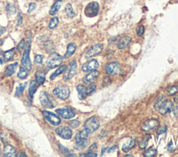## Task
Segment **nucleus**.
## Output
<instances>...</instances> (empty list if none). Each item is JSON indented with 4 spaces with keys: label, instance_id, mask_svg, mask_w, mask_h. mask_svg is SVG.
<instances>
[{
    "label": "nucleus",
    "instance_id": "nucleus-14",
    "mask_svg": "<svg viewBox=\"0 0 178 157\" xmlns=\"http://www.w3.org/2000/svg\"><path fill=\"white\" fill-rule=\"evenodd\" d=\"M56 112L61 116L62 118H65V119H70V118H73L75 116V113H74L73 110L70 109H68V108H63V109H58L56 110Z\"/></svg>",
    "mask_w": 178,
    "mask_h": 157
},
{
    "label": "nucleus",
    "instance_id": "nucleus-31",
    "mask_svg": "<svg viewBox=\"0 0 178 157\" xmlns=\"http://www.w3.org/2000/svg\"><path fill=\"white\" fill-rule=\"evenodd\" d=\"M59 20L58 19V17H55L51 18L48 25L49 29H55V28L59 25Z\"/></svg>",
    "mask_w": 178,
    "mask_h": 157
},
{
    "label": "nucleus",
    "instance_id": "nucleus-19",
    "mask_svg": "<svg viewBox=\"0 0 178 157\" xmlns=\"http://www.w3.org/2000/svg\"><path fill=\"white\" fill-rule=\"evenodd\" d=\"M136 145V141L134 138H129V139L124 143L122 147V150L124 152H127L131 150Z\"/></svg>",
    "mask_w": 178,
    "mask_h": 157
},
{
    "label": "nucleus",
    "instance_id": "nucleus-40",
    "mask_svg": "<svg viewBox=\"0 0 178 157\" xmlns=\"http://www.w3.org/2000/svg\"><path fill=\"white\" fill-rule=\"evenodd\" d=\"M111 83H112V79H111L110 77L109 76H105L102 80V86L106 87L109 86Z\"/></svg>",
    "mask_w": 178,
    "mask_h": 157
},
{
    "label": "nucleus",
    "instance_id": "nucleus-10",
    "mask_svg": "<svg viewBox=\"0 0 178 157\" xmlns=\"http://www.w3.org/2000/svg\"><path fill=\"white\" fill-rule=\"evenodd\" d=\"M121 68L119 63L116 62H112L107 64L105 67L106 73L109 75H116L120 72Z\"/></svg>",
    "mask_w": 178,
    "mask_h": 157
},
{
    "label": "nucleus",
    "instance_id": "nucleus-54",
    "mask_svg": "<svg viewBox=\"0 0 178 157\" xmlns=\"http://www.w3.org/2000/svg\"><path fill=\"white\" fill-rule=\"evenodd\" d=\"M0 63H1V64H2V60H1V59H0Z\"/></svg>",
    "mask_w": 178,
    "mask_h": 157
},
{
    "label": "nucleus",
    "instance_id": "nucleus-26",
    "mask_svg": "<svg viewBox=\"0 0 178 157\" xmlns=\"http://www.w3.org/2000/svg\"><path fill=\"white\" fill-rule=\"evenodd\" d=\"M36 82L38 85L43 84L45 81V75L43 71H37L36 73Z\"/></svg>",
    "mask_w": 178,
    "mask_h": 157
},
{
    "label": "nucleus",
    "instance_id": "nucleus-43",
    "mask_svg": "<svg viewBox=\"0 0 178 157\" xmlns=\"http://www.w3.org/2000/svg\"><path fill=\"white\" fill-rule=\"evenodd\" d=\"M44 58V55H37L35 57V62L37 64H42L43 63V60Z\"/></svg>",
    "mask_w": 178,
    "mask_h": 157
},
{
    "label": "nucleus",
    "instance_id": "nucleus-53",
    "mask_svg": "<svg viewBox=\"0 0 178 157\" xmlns=\"http://www.w3.org/2000/svg\"><path fill=\"white\" fill-rule=\"evenodd\" d=\"M125 156H132V155H131V154H129L128 155V154H127V155H125Z\"/></svg>",
    "mask_w": 178,
    "mask_h": 157
},
{
    "label": "nucleus",
    "instance_id": "nucleus-7",
    "mask_svg": "<svg viewBox=\"0 0 178 157\" xmlns=\"http://www.w3.org/2000/svg\"><path fill=\"white\" fill-rule=\"evenodd\" d=\"M53 93L55 96L61 100H66L70 96V89L66 86H60L53 90Z\"/></svg>",
    "mask_w": 178,
    "mask_h": 157
},
{
    "label": "nucleus",
    "instance_id": "nucleus-12",
    "mask_svg": "<svg viewBox=\"0 0 178 157\" xmlns=\"http://www.w3.org/2000/svg\"><path fill=\"white\" fill-rule=\"evenodd\" d=\"M159 122L157 119H150L146 120L142 125L141 129L143 132H148L150 130H154L159 127Z\"/></svg>",
    "mask_w": 178,
    "mask_h": 157
},
{
    "label": "nucleus",
    "instance_id": "nucleus-25",
    "mask_svg": "<svg viewBox=\"0 0 178 157\" xmlns=\"http://www.w3.org/2000/svg\"><path fill=\"white\" fill-rule=\"evenodd\" d=\"M37 87H38V84H37L36 82L34 81V80L31 81L30 84H29V96H30L31 98H32L33 95L35 94L36 91Z\"/></svg>",
    "mask_w": 178,
    "mask_h": 157
},
{
    "label": "nucleus",
    "instance_id": "nucleus-20",
    "mask_svg": "<svg viewBox=\"0 0 178 157\" xmlns=\"http://www.w3.org/2000/svg\"><path fill=\"white\" fill-rule=\"evenodd\" d=\"M87 139H82V138H75V144L74 148L77 150H82L85 149L87 145Z\"/></svg>",
    "mask_w": 178,
    "mask_h": 157
},
{
    "label": "nucleus",
    "instance_id": "nucleus-32",
    "mask_svg": "<svg viewBox=\"0 0 178 157\" xmlns=\"http://www.w3.org/2000/svg\"><path fill=\"white\" fill-rule=\"evenodd\" d=\"M27 76H28V72L27 69H26L25 67L20 68L19 72L17 73V77H18L20 79L24 80L27 78Z\"/></svg>",
    "mask_w": 178,
    "mask_h": 157
},
{
    "label": "nucleus",
    "instance_id": "nucleus-24",
    "mask_svg": "<svg viewBox=\"0 0 178 157\" xmlns=\"http://www.w3.org/2000/svg\"><path fill=\"white\" fill-rule=\"evenodd\" d=\"M17 67V63L15 62L13 64H11L7 66V67L5 69V74L7 76H11L15 73V69Z\"/></svg>",
    "mask_w": 178,
    "mask_h": 157
},
{
    "label": "nucleus",
    "instance_id": "nucleus-1",
    "mask_svg": "<svg viewBox=\"0 0 178 157\" xmlns=\"http://www.w3.org/2000/svg\"><path fill=\"white\" fill-rule=\"evenodd\" d=\"M100 11V5L96 2H90L85 7L84 14L88 17H96Z\"/></svg>",
    "mask_w": 178,
    "mask_h": 157
},
{
    "label": "nucleus",
    "instance_id": "nucleus-27",
    "mask_svg": "<svg viewBox=\"0 0 178 157\" xmlns=\"http://www.w3.org/2000/svg\"><path fill=\"white\" fill-rule=\"evenodd\" d=\"M66 68V65H62L58 69H56V71L54 72V73L50 76V80L55 79L56 77H58L59 75H61V73H63V72L65 71Z\"/></svg>",
    "mask_w": 178,
    "mask_h": 157
},
{
    "label": "nucleus",
    "instance_id": "nucleus-16",
    "mask_svg": "<svg viewBox=\"0 0 178 157\" xmlns=\"http://www.w3.org/2000/svg\"><path fill=\"white\" fill-rule=\"evenodd\" d=\"M131 37L130 36H128V35H125V36H123L120 38L119 40V41L118 42L117 44V47L118 48H119V49H124V48H125L126 47H127L129 45H130V43L131 42Z\"/></svg>",
    "mask_w": 178,
    "mask_h": 157
},
{
    "label": "nucleus",
    "instance_id": "nucleus-33",
    "mask_svg": "<svg viewBox=\"0 0 178 157\" xmlns=\"http://www.w3.org/2000/svg\"><path fill=\"white\" fill-rule=\"evenodd\" d=\"M15 54V51L13 49H11L6 51L4 53V59L6 62L9 61L11 58H13Z\"/></svg>",
    "mask_w": 178,
    "mask_h": 157
},
{
    "label": "nucleus",
    "instance_id": "nucleus-3",
    "mask_svg": "<svg viewBox=\"0 0 178 157\" xmlns=\"http://www.w3.org/2000/svg\"><path fill=\"white\" fill-rule=\"evenodd\" d=\"M77 71V64L76 61H73L66 66V70L63 72V79L66 81L69 80L76 75Z\"/></svg>",
    "mask_w": 178,
    "mask_h": 157
},
{
    "label": "nucleus",
    "instance_id": "nucleus-11",
    "mask_svg": "<svg viewBox=\"0 0 178 157\" xmlns=\"http://www.w3.org/2000/svg\"><path fill=\"white\" fill-rule=\"evenodd\" d=\"M103 48H104V46H103L102 44H97V45H93L87 51L86 55H85V58H89L99 55L102 51Z\"/></svg>",
    "mask_w": 178,
    "mask_h": 157
},
{
    "label": "nucleus",
    "instance_id": "nucleus-45",
    "mask_svg": "<svg viewBox=\"0 0 178 157\" xmlns=\"http://www.w3.org/2000/svg\"><path fill=\"white\" fill-rule=\"evenodd\" d=\"M97 143H94L93 144V145L89 148V151H88V152H89V153H92L93 152V151L96 150H97Z\"/></svg>",
    "mask_w": 178,
    "mask_h": 157
},
{
    "label": "nucleus",
    "instance_id": "nucleus-28",
    "mask_svg": "<svg viewBox=\"0 0 178 157\" xmlns=\"http://www.w3.org/2000/svg\"><path fill=\"white\" fill-rule=\"evenodd\" d=\"M66 14L68 17L73 18L75 16V12L74 11L73 8L72 6V5L70 4H68L66 5V9H65Z\"/></svg>",
    "mask_w": 178,
    "mask_h": 157
},
{
    "label": "nucleus",
    "instance_id": "nucleus-4",
    "mask_svg": "<svg viewBox=\"0 0 178 157\" xmlns=\"http://www.w3.org/2000/svg\"><path fill=\"white\" fill-rule=\"evenodd\" d=\"M100 125L99 120L96 117L92 116L86 120L84 123V128L91 134L96 131L100 127Z\"/></svg>",
    "mask_w": 178,
    "mask_h": 157
},
{
    "label": "nucleus",
    "instance_id": "nucleus-34",
    "mask_svg": "<svg viewBox=\"0 0 178 157\" xmlns=\"http://www.w3.org/2000/svg\"><path fill=\"white\" fill-rule=\"evenodd\" d=\"M150 139V136H146V137H144L138 144L139 148H140L141 149L146 148V147L148 146V144Z\"/></svg>",
    "mask_w": 178,
    "mask_h": 157
},
{
    "label": "nucleus",
    "instance_id": "nucleus-29",
    "mask_svg": "<svg viewBox=\"0 0 178 157\" xmlns=\"http://www.w3.org/2000/svg\"><path fill=\"white\" fill-rule=\"evenodd\" d=\"M166 100V96H161V97H159L157 98V100H156V102H154V109L156 111H158L160 109V107L162 105V104L164 103V102Z\"/></svg>",
    "mask_w": 178,
    "mask_h": 157
},
{
    "label": "nucleus",
    "instance_id": "nucleus-48",
    "mask_svg": "<svg viewBox=\"0 0 178 157\" xmlns=\"http://www.w3.org/2000/svg\"><path fill=\"white\" fill-rule=\"evenodd\" d=\"M59 148H60V150L63 152L64 153H67V152H68V150L66 148H65V147H63V145H59Z\"/></svg>",
    "mask_w": 178,
    "mask_h": 157
},
{
    "label": "nucleus",
    "instance_id": "nucleus-2",
    "mask_svg": "<svg viewBox=\"0 0 178 157\" xmlns=\"http://www.w3.org/2000/svg\"><path fill=\"white\" fill-rule=\"evenodd\" d=\"M40 101L43 106L47 108L56 107V102L50 94L45 91H42L40 94Z\"/></svg>",
    "mask_w": 178,
    "mask_h": 157
},
{
    "label": "nucleus",
    "instance_id": "nucleus-55",
    "mask_svg": "<svg viewBox=\"0 0 178 157\" xmlns=\"http://www.w3.org/2000/svg\"><path fill=\"white\" fill-rule=\"evenodd\" d=\"M2 53V50H1V48H0V53Z\"/></svg>",
    "mask_w": 178,
    "mask_h": 157
},
{
    "label": "nucleus",
    "instance_id": "nucleus-50",
    "mask_svg": "<svg viewBox=\"0 0 178 157\" xmlns=\"http://www.w3.org/2000/svg\"><path fill=\"white\" fill-rule=\"evenodd\" d=\"M173 113L175 116H178V106H176L173 109Z\"/></svg>",
    "mask_w": 178,
    "mask_h": 157
},
{
    "label": "nucleus",
    "instance_id": "nucleus-44",
    "mask_svg": "<svg viewBox=\"0 0 178 157\" xmlns=\"http://www.w3.org/2000/svg\"><path fill=\"white\" fill-rule=\"evenodd\" d=\"M36 9V4L35 3H30L29 5V9L27 11V13H31L32 11H34V10Z\"/></svg>",
    "mask_w": 178,
    "mask_h": 157
},
{
    "label": "nucleus",
    "instance_id": "nucleus-23",
    "mask_svg": "<svg viewBox=\"0 0 178 157\" xmlns=\"http://www.w3.org/2000/svg\"><path fill=\"white\" fill-rule=\"evenodd\" d=\"M61 6H62V0H56L52 5V6L51 7L50 12H49L50 14L51 15H55L56 12L59 11V9H61Z\"/></svg>",
    "mask_w": 178,
    "mask_h": 157
},
{
    "label": "nucleus",
    "instance_id": "nucleus-49",
    "mask_svg": "<svg viewBox=\"0 0 178 157\" xmlns=\"http://www.w3.org/2000/svg\"><path fill=\"white\" fill-rule=\"evenodd\" d=\"M117 148V146L116 145H115V146H113L112 148H111L109 150H108V152L109 153H111V152H112L113 151H115L116 150V149Z\"/></svg>",
    "mask_w": 178,
    "mask_h": 157
},
{
    "label": "nucleus",
    "instance_id": "nucleus-37",
    "mask_svg": "<svg viewBox=\"0 0 178 157\" xmlns=\"http://www.w3.org/2000/svg\"><path fill=\"white\" fill-rule=\"evenodd\" d=\"M177 91H178V84H176V85L171 87V88L168 90V94H169V96H172L175 94H177Z\"/></svg>",
    "mask_w": 178,
    "mask_h": 157
},
{
    "label": "nucleus",
    "instance_id": "nucleus-51",
    "mask_svg": "<svg viewBox=\"0 0 178 157\" xmlns=\"http://www.w3.org/2000/svg\"><path fill=\"white\" fill-rule=\"evenodd\" d=\"M20 154H19L18 156H25V157L27 156V154H25V153H24V152H20Z\"/></svg>",
    "mask_w": 178,
    "mask_h": 157
},
{
    "label": "nucleus",
    "instance_id": "nucleus-52",
    "mask_svg": "<svg viewBox=\"0 0 178 157\" xmlns=\"http://www.w3.org/2000/svg\"><path fill=\"white\" fill-rule=\"evenodd\" d=\"M67 156H76V154H68Z\"/></svg>",
    "mask_w": 178,
    "mask_h": 157
},
{
    "label": "nucleus",
    "instance_id": "nucleus-18",
    "mask_svg": "<svg viewBox=\"0 0 178 157\" xmlns=\"http://www.w3.org/2000/svg\"><path fill=\"white\" fill-rule=\"evenodd\" d=\"M99 71L97 70L92 71L91 73H89L88 75L84 77L83 78V82L85 84L89 83V82H93L95 79L97 78V77L99 76Z\"/></svg>",
    "mask_w": 178,
    "mask_h": 157
},
{
    "label": "nucleus",
    "instance_id": "nucleus-13",
    "mask_svg": "<svg viewBox=\"0 0 178 157\" xmlns=\"http://www.w3.org/2000/svg\"><path fill=\"white\" fill-rule=\"evenodd\" d=\"M99 66V63L95 59H93L89 61L86 62V63H84L83 65H82L81 69L82 71L84 72H89L94 71Z\"/></svg>",
    "mask_w": 178,
    "mask_h": 157
},
{
    "label": "nucleus",
    "instance_id": "nucleus-22",
    "mask_svg": "<svg viewBox=\"0 0 178 157\" xmlns=\"http://www.w3.org/2000/svg\"><path fill=\"white\" fill-rule=\"evenodd\" d=\"M77 47L75 45V44L74 43H70L69 45L67 46V49H66V52L64 55V58H70L72 55H73L75 52Z\"/></svg>",
    "mask_w": 178,
    "mask_h": 157
},
{
    "label": "nucleus",
    "instance_id": "nucleus-36",
    "mask_svg": "<svg viewBox=\"0 0 178 157\" xmlns=\"http://www.w3.org/2000/svg\"><path fill=\"white\" fill-rule=\"evenodd\" d=\"M26 86H27V83L24 84H20L16 88V93H15V96H20V95L22 94V92L24 91Z\"/></svg>",
    "mask_w": 178,
    "mask_h": 157
},
{
    "label": "nucleus",
    "instance_id": "nucleus-30",
    "mask_svg": "<svg viewBox=\"0 0 178 157\" xmlns=\"http://www.w3.org/2000/svg\"><path fill=\"white\" fill-rule=\"evenodd\" d=\"M6 11L9 15H13L16 13L17 9L13 4L9 3V4H7L6 6Z\"/></svg>",
    "mask_w": 178,
    "mask_h": 157
},
{
    "label": "nucleus",
    "instance_id": "nucleus-9",
    "mask_svg": "<svg viewBox=\"0 0 178 157\" xmlns=\"http://www.w3.org/2000/svg\"><path fill=\"white\" fill-rule=\"evenodd\" d=\"M43 115L44 118L47 120L49 123L54 125H59L61 123V118L59 116L56 115L52 112L48 111H43Z\"/></svg>",
    "mask_w": 178,
    "mask_h": 157
},
{
    "label": "nucleus",
    "instance_id": "nucleus-42",
    "mask_svg": "<svg viewBox=\"0 0 178 157\" xmlns=\"http://www.w3.org/2000/svg\"><path fill=\"white\" fill-rule=\"evenodd\" d=\"M25 47V42L24 40H22L17 46V50L19 52H22V51L24 50Z\"/></svg>",
    "mask_w": 178,
    "mask_h": 157
},
{
    "label": "nucleus",
    "instance_id": "nucleus-39",
    "mask_svg": "<svg viewBox=\"0 0 178 157\" xmlns=\"http://www.w3.org/2000/svg\"><path fill=\"white\" fill-rule=\"evenodd\" d=\"M68 125L70 127H71L72 128L75 129L79 127L80 125V122L77 120H70V121L68 122Z\"/></svg>",
    "mask_w": 178,
    "mask_h": 157
},
{
    "label": "nucleus",
    "instance_id": "nucleus-6",
    "mask_svg": "<svg viewBox=\"0 0 178 157\" xmlns=\"http://www.w3.org/2000/svg\"><path fill=\"white\" fill-rule=\"evenodd\" d=\"M62 62V57L56 53H51L47 60V66L50 69H55Z\"/></svg>",
    "mask_w": 178,
    "mask_h": 157
},
{
    "label": "nucleus",
    "instance_id": "nucleus-38",
    "mask_svg": "<svg viewBox=\"0 0 178 157\" xmlns=\"http://www.w3.org/2000/svg\"><path fill=\"white\" fill-rule=\"evenodd\" d=\"M136 32L138 37H141V36L144 34V32H145V27H144V26L143 25L138 26V27L136 28Z\"/></svg>",
    "mask_w": 178,
    "mask_h": 157
},
{
    "label": "nucleus",
    "instance_id": "nucleus-47",
    "mask_svg": "<svg viewBox=\"0 0 178 157\" xmlns=\"http://www.w3.org/2000/svg\"><path fill=\"white\" fill-rule=\"evenodd\" d=\"M22 18L21 17V15L19 13L17 15V26H20L22 24Z\"/></svg>",
    "mask_w": 178,
    "mask_h": 157
},
{
    "label": "nucleus",
    "instance_id": "nucleus-46",
    "mask_svg": "<svg viewBox=\"0 0 178 157\" xmlns=\"http://www.w3.org/2000/svg\"><path fill=\"white\" fill-rule=\"evenodd\" d=\"M166 130H167L166 126H163V127H160L159 130V132H158V134L160 135V134H161L166 132Z\"/></svg>",
    "mask_w": 178,
    "mask_h": 157
},
{
    "label": "nucleus",
    "instance_id": "nucleus-21",
    "mask_svg": "<svg viewBox=\"0 0 178 157\" xmlns=\"http://www.w3.org/2000/svg\"><path fill=\"white\" fill-rule=\"evenodd\" d=\"M4 156L7 157H13L16 156V152L13 147L7 145L4 147Z\"/></svg>",
    "mask_w": 178,
    "mask_h": 157
},
{
    "label": "nucleus",
    "instance_id": "nucleus-41",
    "mask_svg": "<svg viewBox=\"0 0 178 157\" xmlns=\"http://www.w3.org/2000/svg\"><path fill=\"white\" fill-rule=\"evenodd\" d=\"M96 89V84L95 83H92L89 84V87L87 88V91H88V94L89 95H91L93 92L95 91Z\"/></svg>",
    "mask_w": 178,
    "mask_h": 157
},
{
    "label": "nucleus",
    "instance_id": "nucleus-8",
    "mask_svg": "<svg viewBox=\"0 0 178 157\" xmlns=\"http://www.w3.org/2000/svg\"><path fill=\"white\" fill-rule=\"evenodd\" d=\"M56 133L63 139H70L73 136V131L70 127L66 126H60L56 130Z\"/></svg>",
    "mask_w": 178,
    "mask_h": 157
},
{
    "label": "nucleus",
    "instance_id": "nucleus-57",
    "mask_svg": "<svg viewBox=\"0 0 178 157\" xmlns=\"http://www.w3.org/2000/svg\"><path fill=\"white\" fill-rule=\"evenodd\" d=\"M0 147H1V145H0Z\"/></svg>",
    "mask_w": 178,
    "mask_h": 157
},
{
    "label": "nucleus",
    "instance_id": "nucleus-5",
    "mask_svg": "<svg viewBox=\"0 0 178 157\" xmlns=\"http://www.w3.org/2000/svg\"><path fill=\"white\" fill-rule=\"evenodd\" d=\"M30 46H31V40L29 39V41L27 42V47L25 48L24 54H23L21 62L23 66V67H25L27 70H30L32 69V62H31L30 60Z\"/></svg>",
    "mask_w": 178,
    "mask_h": 157
},
{
    "label": "nucleus",
    "instance_id": "nucleus-56",
    "mask_svg": "<svg viewBox=\"0 0 178 157\" xmlns=\"http://www.w3.org/2000/svg\"><path fill=\"white\" fill-rule=\"evenodd\" d=\"M36 1H38V0H36Z\"/></svg>",
    "mask_w": 178,
    "mask_h": 157
},
{
    "label": "nucleus",
    "instance_id": "nucleus-17",
    "mask_svg": "<svg viewBox=\"0 0 178 157\" xmlns=\"http://www.w3.org/2000/svg\"><path fill=\"white\" fill-rule=\"evenodd\" d=\"M77 90L78 92V97L79 100H84L86 98L87 96H89L88 94L87 88L86 86L82 84H79L77 87Z\"/></svg>",
    "mask_w": 178,
    "mask_h": 157
},
{
    "label": "nucleus",
    "instance_id": "nucleus-35",
    "mask_svg": "<svg viewBox=\"0 0 178 157\" xmlns=\"http://www.w3.org/2000/svg\"><path fill=\"white\" fill-rule=\"evenodd\" d=\"M157 153V151L156 149L150 148V149H148V150H146L145 152L143 153V156L145 157H153V156H156Z\"/></svg>",
    "mask_w": 178,
    "mask_h": 157
},
{
    "label": "nucleus",
    "instance_id": "nucleus-15",
    "mask_svg": "<svg viewBox=\"0 0 178 157\" xmlns=\"http://www.w3.org/2000/svg\"><path fill=\"white\" fill-rule=\"evenodd\" d=\"M172 106H173V103H172V101H171V100H166L164 102V103L162 104V105L159 110L160 114H161L163 116L166 115L167 113H169L170 112V110L172 109Z\"/></svg>",
    "mask_w": 178,
    "mask_h": 157
}]
</instances>
